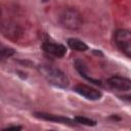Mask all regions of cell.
Masks as SVG:
<instances>
[{
	"instance_id": "1",
	"label": "cell",
	"mask_w": 131,
	"mask_h": 131,
	"mask_svg": "<svg viewBox=\"0 0 131 131\" xmlns=\"http://www.w3.org/2000/svg\"><path fill=\"white\" fill-rule=\"evenodd\" d=\"M38 70H39V73L45 78V80L49 84L55 87L67 88L70 84L68 76L61 70L55 67L48 66V64H41L39 66Z\"/></svg>"
},
{
	"instance_id": "2",
	"label": "cell",
	"mask_w": 131,
	"mask_h": 131,
	"mask_svg": "<svg viewBox=\"0 0 131 131\" xmlns=\"http://www.w3.org/2000/svg\"><path fill=\"white\" fill-rule=\"evenodd\" d=\"M59 23L68 30H78L82 27L83 17L77 9L67 8L61 12L59 16Z\"/></svg>"
},
{
	"instance_id": "3",
	"label": "cell",
	"mask_w": 131,
	"mask_h": 131,
	"mask_svg": "<svg viewBox=\"0 0 131 131\" xmlns=\"http://www.w3.org/2000/svg\"><path fill=\"white\" fill-rule=\"evenodd\" d=\"M114 42L121 52L131 58V31L125 29L117 30L114 34Z\"/></svg>"
},
{
	"instance_id": "4",
	"label": "cell",
	"mask_w": 131,
	"mask_h": 131,
	"mask_svg": "<svg viewBox=\"0 0 131 131\" xmlns=\"http://www.w3.org/2000/svg\"><path fill=\"white\" fill-rule=\"evenodd\" d=\"M107 85L119 91H128L131 90V79L122 77V76H112L107 79Z\"/></svg>"
},
{
	"instance_id": "5",
	"label": "cell",
	"mask_w": 131,
	"mask_h": 131,
	"mask_svg": "<svg viewBox=\"0 0 131 131\" xmlns=\"http://www.w3.org/2000/svg\"><path fill=\"white\" fill-rule=\"evenodd\" d=\"M75 92H77L78 94H80L81 96L89 99V100H97L102 96V93L90 86L84 85V84H78L75 87Z\"/></svg>"
},
{
	"instance_id": "6",
	"label": "cell",
	"mask_w": 131,
	"mask_h": 131,
	"mask_svg": "<svg viewBox=\"0 0 131 131\" xmlns=\"http://www.w3.org/2000/svg\"><path fill=\"white\" fill-rule=\"evenodd\" d=\"M42 49L45 53L53 55L55 57H63L67 53V48L64 45L59 43H53L49 41H45L42 44Z\"/></svg>"
},
{
	"instance_id": "7",
	"label": "cell",
	"mask_w": 131,
	"mask_h": 131,
	"mask_svg": "<svg viewBox=\"0 0 131 131\" xmlns=\"http://www.w3.org/2000/svg\"><path fill=\"white\" fill-rule=\"evenodd\" d=\"M34 116L38 119H42V120H46V121H52V122H57V123H61V124H67V125H75L74 121L62 117V116H57V115H52V114H46V113H35Z\"/></svg>"
},
{
	"instance_id": "8",
	"label": "cell",
	"mask_w": 131,
	"mask_h": 131,
	"mask_svg": "<svg viewBox=\"0 0 131 131\" xmlns=\"http://www.w3.org/2000/svg\"><path fill=\"white\" fill-rule=\"evenodd\" d=\"M75 68H76L77 72H78L82 77H84L85 79H87L88 81L92 82V83L95 84V85H100V84H101L99 80H96V79L92 78V77L88 74L87 66H86V63H85L83 60H81V59H77V60L75 61Z\"/></svg>"
},
{
	"instance_id": "9",
	"label": "cell",
	"mask_w": 131,
	"mask_h": 131,
	"mask_svg": "<svg viewBox=\"0 0 131 131\" xmlns=\"http://www.w3.org/2000/svg\"><path fill=\"white\" fill-rule=\"evenodd\" d=\"M68 46L75 50V51H86L88 49V46L86 43H84L83 41H81L78 38H70L68 39Z\"/></svg>"
},
{
	"instance_id": "10",
	"label": "cell",
	"mask_w": 131,
	"mask_h": 131,
	"mask_svg": "<svg viewBox=\"0 0 131 131\" xmlns=\"http://www.w3.org/2000/svg\"><path fill=\"white\" fill-rule=\"evenodd\" d=\"M2 31H3V34L9 38H16L17 34L20 33V30L16 25H3Z\"/></svg>"
},
{
	"instance_id": "11",
	"label": "cell",
	"mask_w": 131,
	"mask_h": 131,
	"mask_svg": "<svg viewBox=\"0 0 131 131\" xmlns=\"http://www.w3.org/2000/svg\"><path fill=\"white\" fill-rule=\"evenodd\" d=\"M75 122L78 124H83V125H87V126H95L96 125V121L91 120L89 118H85V117H75Z\"/></svg>"
},
{
	"instance_id": "12",
	"label": "cell",
	"mask_w": 131,
	"mask_h": 131,
	"mask_svg": "<svg viewBox=\"0 0 131 131\" xmlns=\"http://www.w3.org/2000/svg\"><path fill=\"white\" fill-rule=\"evenodd\" d=\"M13 54H14V50L12 48L7 47V46H2L1 47V58L2 59L8 58Z\"/></svg>"
},
{
	"instance_id": "13",
	"label": "cell",
	"mask_w": 131,
	"mask_h": 131,
	"mask_svg": "<svg viewBox=\"0 0 131 131\" xmlns=\"http://www.w3.org/2000/svg\"><path fill=\"white\" fill-rule=\"evenodd\" d=\"M21 128H23L21 126H8V127L4 128L3 130L4 131H6V130H20Z\"/></svg>"
},
{
	"instance_id": "14",
	"label": "cell",
	"mask_w": 131,
	"mask_h": 131,
	"mask_svg": "<svg viewBox=\"0 0 131 131\" xmlns=\"http://www.w3.org/2000/svg\"><path fill=\"white\" fill-rule=\"evenodd\" d=\"M124 98H125L126 100H128V101H130V102H131V95H128V96H125Z\"/></svg>"
},
{
	"instance_id": "15",
	"label": "cell",
	"mask_w": 131,
	"mask_h": 131,
	"mask_svg": "<svg viewBox=\"0 0 131 131\" xmlns=\"http://www.w3.org/2000/svg\"><path fill=\"white\" fill-rule=\"evenodd\" d=\"M43 2H47V1H49V0H42Z\"/></svg>"
}]
</instances>
